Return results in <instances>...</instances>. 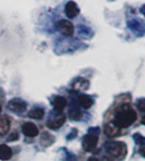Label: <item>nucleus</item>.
<instances>
[{"label":"nucleus","mask_w":145,"mask_h":161,"mask_svg":"<svg viewBox=\"0 0 145 161\" xmlns=\"http://www.w3.org/2000/svg\"><path fill=\"white\" fill-rule=\"evenodd\" d=\"M72 87L76 91H85L86 89H89V80L85 78L78 77L72 82Z\"/></svg>","instance_id":"12"},{"label":"nucleus","mask_w":145,"mask_h":161,"mask_svg":"<svg viewBox=\"0 0 145 161\" xmlns=\"http://www.w3.org/2000/svg\"><path fill=\"white\" fill-rule=\"evenodd\" d=\"M105 135L109 136V137H115L120 133V128L116 126L113 123H110V124H107L105 126Z\"/></svg>","instance_id":"13"},{"label":"nucleus","mask_w":145,"mask_h":161,"mask_svg":"<svg viewBox=\"0 0 145 161\" xmlns=\"http://www.w3.org/2000/svg\"><path fill=\"white\" fill-rule=\"evenodd\" d=\"M78 103L83 109H90L93 106V99L86 94H81L78 97Z\"/></svg>","instance_id":"14"},{"label":"nucleus","mask_w":145,"mask_h":161,"mask_svg":"<svg viewBox=\"0 0 145 161\" xmlns=\"http://www.w3.org/2000/svg\"><path fill=\"white\" fill-rule=\"evenodd\" d=\"M0 112H1V106H0Z\"/></svg>","instance_id":"25"},{"label":"nucleus","mask_w":145,"mask_h":161,"mask_svg":"<svg viewBox=\"0 0 145 161\" xmlns=\"http://www.w3.org/2000/svg\"><path fill=\"white\" fill-rule=\"evenodd\" d=\"M136 106H137V109L145 112V99H141V100L137 101Z\"/></svg>","instance_id":"19"},{"label":"nucleus","mask_w":145,"mask_h":161,"mask_svg":"<svg viewBox=\"0 0 145 161\" xmlns=\"http://www.w3.org/2000/svg\"><path fill=\"white\" fill-rule=\"evenodd\" d=\"M127 25L129 27L133 33L137 35V36H142L145 34V25L143 24V22H141L137 18H133V19H129L127 22Z\"/></svg>","instance_id":"4"},{"label":"nucleus","mask_w":145,"mask_h":161,"mask_svg":"<svg viewBox=\"0 0 145 161\" xmlns=\"http://www.w3.org/2000/svg\"><path fill=\"white\" fill-rule=\"evenodd\" d=\"M22 132L24 135L29 136V137H35L39 134V128L36 127V125L33 123H25L22 126Z\"/></svg>","instance_id":"8"},{"label":"nucleus","mask_w":145,"mask_h":161,"mask_svg":"<svg viewBox=\"0 0 145 161\" xmlns=\"http://www.w3.org/2000/svg\"><path fill=\"white\" fill-rule=\"evenodd\" d=\"M79 33L81 35H83L84 37H90L92 36V31L90 30V27H85V26H79Z\"/></svg>","instance_id":"18"},{"label":"nucleus","mask_w":145,"mask_h":161,"mask_svg":"<svg viewBox=\"0 0 145 161\" xmlns=\"http://www.w3.org/2000/svg\"><path fill=\"white\" fill-rule=\"evenodd\" d=\"M105 151L110 158H124L127 153V147H126V144L122 142L112 141L105 144Z\"/></svg>","instance_id":"2"},{"label":"nucleus","mask_w":145,"mask_h":161,"mask_svg":"<svg viewBox=\"0 0 145 161\" xmlns=\"http://www.w3.org/2000/svg\"><path fill=\"white\" fill-rule=\"evenodd\" d=\"M139 152H141V154H142L143 157L145 158V141L141 143V147H139Z\"/></svg>","instance_id":"20"},{"label":"nucleus","mask_w":145,"mask_h":161,"mask_svg":"<svg viewBox=\"0 0 145 161\" xmlns=\"http://www.w3.org/2000/svg\"><path fill=\"white\" fill-rule=\"evenodd\" d=\"M79 13L78 6L76 5L74 1H68L65 6V14L68 18H74L76 17Z\"/></svg>","instance_id":"9"},{"label":"nucleus","mask_w":145,"mask_h":161,"mask_svg":"<svg viewBox=\"0 0 145 161\" xmlns=\"http://www.w3.org/2000/svg\"><path fill=\"white\" fill-rule=\"evenodd\" d=\"M141 12H142V13H143V14H144V15H145V6H143V7H142V8H141Z\"/></svg>","instance_id":"23"},{"label":"nucleus","mask_w":145,"mask_h":161,"mask_svg":"<svg viewBox=\"0 0 145 161\" xmlns=\"http://www.w3.org/2000/svg\"><path fill=\"white\" fill-rule=\"evenodd\" d=\"M96 144H98V135H94V134H91V133L85 135L84 138H83V142H82L83 149L85 151H87V152H91V151L95 149Z\"/></svg>","instance_id":"6"},{"label":"nucleus","mask_w":145,"mask_h":161,"mask_svg":"<svg viewBox=\"0 0 145 161\" xmlns=\"http://www.w3.org/2000/svg\"><path fill=\"white\" fill-rule=\"evenodd\" d=\"M57 29L60 32L61 34L66 37H70L72 36L74 32H75V29H74V25H72V22L66 19L59 20L58 24H57Z\"/></svg>","instance_id":"3"},{"label":"nucleus","mask_w":145,"mask_h":161,"mask_svg":"<svg viewBox=\"0 0 145 161\" xmlns=\"http://www.w3.org/2000/svg\"><path fill=\"white\" fill-rule=\"evenodd\" d=\"M10 128V120L8 117L0 118V136H5Z\"/></svg>","instance_id":"15"},{"label":"nucleus","mask_w":145,"mask_h":161,"mask_svg":"<svg viewBox=\"0 0 145 161\" xmlns=\"http://www.w3.org/2000/svg\"><path fill=\"white\" fill-rule=\"evenodd\" d=\"M43 116H44V110L42 108H39V107H35V108H33L29 112V117L32 118V119H41Z\"/></svg>","instance_id":"16"},{"label":"nucleus","mask_w":145,"mask_h":161,"mask_svg":"<svg viewBox=\"0 0 145 161\" xmlns=\"http://www.w3.org/2000/svg\"><path fill=\"white\" fill-rule=\"evenodd\" d=\"M8 109L15 114H23L26 109V103L20 99H13L9 101Z\"/></svg>","instance_id":"7"},{"label":"nucleus","mask_w":145,"mask_h":161,"mask_svg":"<svg viewBox=\"0 0 145 161\" xmlns=\"http://www.w3.org/2000/svg\"><path fill=\"white\" fill-rule=\"evenodd\" d=\"M66 121V116L62 114H57L53 115L52 117L49 118V120L46 123V126L49 127L50 130H59Z\"/></svg>","instance_id":"5"},{"label":"nucleus","mask_w":145,"mask_h":161,"mask_svg":"<svg viewBox=\"0 0 145 161\" xmlns=\"http://www.w3.org/2000/svg\"><path fill=\"white\" fill-rule=\"evenodd\" d=\"M16 140H18V134H17V133H13L12 135H10V137L8 138V141H16Z\"/></svg>","instance_id":"21"},{"label":"nucleus","mask_w":145,"mask_h":161,"mask_svg":"<svg viewBox=\"0 0 145 161\" xmlns=\"http://www.w3.org/2000/svg\"><path fill=\"white\" fill-rule=\"evenodd\" d=\"M68 116H69V118L72 120H79V118L82 117V112L77 107H72Z\"/></svg>","instance_id":"17"},{"label":"nucleus","mask_w":145,"mask_h":161,"mask_svg":"<svg viewBox=\"0 0 145 161\" xmlns=\"http://www.w3.org/2000/svg\"><path fill=\"white\" fill-rule=\"evenodd\" d=\"M13 151L6 144H0V160L7 161L12 158Z\"/></svg>","instance_id":"11"},{"label":"nucleus","mask_w":145,"mask_h":161,"mask_svg":"<svg viewBox=\"0 0 145 161\" xmlns=\"http://www.w3.org/2000/svg\"><path fill=\"white\" fill-rule=\"evenodd\" d=\"M142 124H143V125H145V117L142 119Z\"/></svg>","instance_id":"24"},{"label":"nucleus","mask_w":145,"mask_h":161,"mask_svg":"<svg viewBox=\"0 0 145 161\" xmlns=\"http://www.w3.org/2000/svg\"><path fill=\"white\" fill-rule=\"evenodd\" d=\"M52 107L55 108L56 111H62L67 107V100L61 95H57L52 99Z\"/></svg>","instance_id":"10"},{"label":"nucleus","mask_w":145,"mask_h":161,"mask_svg":"<svg viewBox=\"0 0 145 161\" xmlns=\"http://www.w3.org/2000/svg\"><path fill=\"white\" fill-rule=\"evenodd\" d=\"M137 119V114L135 110H133L131 106L124 104L119 107L115 112L113 124L118 126L119 128H127L131 125H133Z\"/></svg>","instance_id":"1"},{"label":"nucleus","mask_w":145,"mask_h":161,"mask_svg":"<svg viewBox=\"0 0 145 161\" xmlns=\"http://www.w3.org/2000/svg\"><path fill=\"white\" fill-rule=\"evenodd\" d=\"M87 161H108V159H105V160H100V159H98V158H90Z\"/></svg>","instance_id":"22"}]
</instances>
